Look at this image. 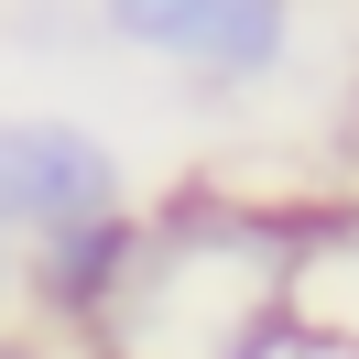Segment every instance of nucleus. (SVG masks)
Segmentation results:
<instances>
[{"label":"nucleus","instance_id":"nucleus-1","mask_svg":"<svg viewBox=\"0 0 359 359\" xmlns=\"http://www.w3.org/2000/svg\"><path fill=\"white\" fill-rule=\"evenodd\" d=\"M294 11L305 0H88V22L120 55L196 76V88H272L294 66Z\"/></svg>","mask_w":359,"mask_h":359},{"label":"nucleus","instance_id":"nucleus-2","mask_svg":"<svg viewBox=\"0 0 359 359\" xmlns=\"http://www.w3.org/2000/svg\"><path fill=\"white\" fill-rule=\"evenodd\" d=\"M98 207H131V163L109 131L66 109H0V240L22 250L66 218H98Z\"/></svg>","mask_w":359,"mask_h":359},{"label":"nucleus","instance_id":"nucleus-3","mask_svg":"<svg viewBox=\"0 0 359 359\" xmlns=\"http://www.w3.org/2000/svg\"><path fill=\"white\" fill-rule=\"evenodd\" d=\"M131 262H142V207H98V218L44 229V240H22V316L66 327V337H98Z\"/></svg>","mask_w":359,"mask_h":359},{"label":"nucleus","instance_id":"nucleus-4","mask_svg":"<svg viewBox=\"0 0 359 359\" xmlns=\"http://www.w3.org/2000/svg\"><path fill=\"white\" fill-rule=\"evenodd\" d=\"M11 316H22V250L0 240V327H11Z\"/></svg>","mask_w":359,"mask_h":359}]
</instances>
